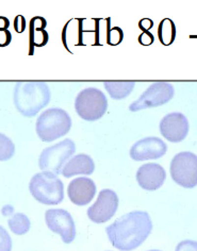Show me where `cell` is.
I'll return each mask as SVG.
<instances>
[{
    "mask_svg": "<svg viewBox=\"0 0 197 251\" xmlns=\"http://www.w3.org/2000/svg\"><path fill=\"white\" fill-rule=\"evenodd\" d=\"M151 230L150 216L144 211L127 213L106 228L112 246L122 251H131L141 246L151 233Z\"/></svg>",
    "mask_w": 197,
    "mask_h": 251,
    "instance_id": "6da1fadb",
    "label": "cell"
},
{
    "mask_svg": "<svg viewBox=\"0 0 197 251\" xmlns=\"http://www.w3.org/2000/svg\"><path fill=\"white\" fill-rule=\"evenodd\" d=\"M47 83L40 81L18 82L15 85L13 101L16 110L26 117H33L50 102Z\"/></svg>",
    "mask_w": 197,
    "mask_h": 251,
    "instance_id": "7a4b0ae2",
    "label": "cell"
},
{
    "mask_svg": "<svg viewBox=\"0 0 197 251\" xmlns=\"http://www.w3.org/2000/svg\"><path fill=\"white\" fill-rule=\"evenodd\" d=\"M72 128V118L60 108H50L37 117L35 130L43 142H53L64 136Z\"/></svg>",
    "mask_w": 197,
    "mask_h": 251,
    "instance_id": "3957f363",
    "label": "cell"
},
{
    "mask_svg": "<svg viewBox=\"0 0 197 251\" xmlns=\"http://www.w3.org/2000/svg\"><path fill=\"white\" fill-rule=\"evenodd\" d=\"M29 191L33 198L43 204L56 205L64 199V185L56 175L43 172L30 180Z\"/></svg>",
    "mask_w": 197,
    "mask_h": 251,
    "instance_id": "277c9868",
    "label": "cell"
},
{
    "mask_svg": "<svg viewBox=\"0 0 197 251\" xmlns=\"http://www.w3.org/2000/svg\"><path fill=\"white\" fill-rule=\"evenodd\" d=\"M75 110L79 117L86 122L98 121L108 110V99L98 89L87 87L76 97Z\"/></svg>",
    "mask_w": 197,
    "mask_h": 251,
    "instance_id": "5b68a950",
    "label": "cell"
},
{
    "mask_svg": "<svg viewBox=\"0 0 197 251\" xmlns=\"http://www.w3.org/2000/svg\"><path fill=\"white\" fill-rule=\"evenodd\" d=\"M76 151V145L71 139H65L43 150L39 158V167L43 172L58 176Z\"/></svg>",
    "mask_w": 197,
    "mask_h": 251,
    "instance_id": "8992f818",
    "label": "cell"
},
{
    "mask_svg": "<svg viewBox=\"0 0 197 251\" xmlns=\"http://www.w3.org/2000/svg\"><path fill=\"white\" fill-rule=\"evenodd\" d=\"M171 179L184 188L197 185V155L190 151L177 153L170 162Z\"/></svg>",
    "mask_w": 197,
    "mask_h": 251,
    "instance_id": "52a82bcc",
    "label": "cell"
},
{
    "mask_svg": "<svg viewBox=\"0 0 197 251\" xmlns=\"http://www.w3.org/2000/svg\"><path fill=\"white\" fill-rule=\"evenodd\" d=\"M175 95L174 86L168 82H156L147 87L136 101L129 105L131 112L157 108L169 102Z\"/></svg>",
    "mask_w": 197,
    "mask_h": 251,
    "instance_id": "ba28073f",
    "label": "cell"
},
{
    "mask_svg": "<svg viewBox=\"0 0 197 251\" xmlns=\"http://www.w3.org/2000/svg\"><path fill=\"white\" fill-rule=\"evenodd\" d=\"M118 208V197L109 188L99 192L97 200L87 209V217L95 224H104L115 215Z\"/></svg>",
    "mask_w": 197,
    "mask_h": 251,
    "instance_id": "9c48e42d",
    "label": "cell"
},
{
    "mask_svg": "<svg viewBox=\"0 0 197 251\" xmlns=\"http://www.w3.org/2000/svg\"><path fill=\"white\" fill-rule=\"evenodd\" d=\"M45 222L49 230L59 234L63 243L71 244L76 237L75 222L69 212L63 209H50L45 212Z\"/></svg>",
    "mask_w": 197,
    "mask_h": 251,
    "instance_id": "30bf717a",
    "label": "cell"
},
{
    "mask_svg": "<svg viewBox=\"0 0 197 251\" xmlns=\"http://www.w3.org/2000/svg\"><path fill=\"white\" fill-rule=\"evenodd\" d=\"M159 129L165 140L170 143H180L188 136L190 125L186 115L173 112L161 119Z\"/></svg>",
    "mask_w": 197,
    "mask_h": 251,
    "instance_id": "8fae6325",
    "label": "cell"
},
{
    "mask_svg": "<svg viewBox=\"0 0 197 251\" xmlns=\"http://www.w3.org/2000/svg\"><path fill=\"white\" fill-rule=\"evenodd\" d=\"M168 145L156 136L145 137L138 141L130 148V158L135 161H147L160 159L167 153Z\"/></svg>",
    "mask_w": 197,
    "mask_h": 251,
    "instance_id": "7c38bea8",
    "label": "cell"
},
{
    "mask_svg": "<svg viewBox=\"0 0 197 251\" xmlns=\"http://www.w3.org/2000/svg\"><path fill=\"white\" fill-rule=\"evenodd\" d=\"M165 179H167L165 169L157 163L144 164L137 172L138 183L145 191L152 192L159 190L163 185Z\"/></svg>",
    "mask_w": 197,
    "mask_h": 251,
    "instance_id": "4fadbf2b",
    "label": "cell"
},
{
    "mask_svg": "<svg viewBox=\"0 0 197 251\" xmlns=\"http://www.w3.org/2000/svg\"><path fill=\"white\" fill-rule=\"evenodd\" d=\"M96 194V184L90 178L80 177L74 179L67 187V195L76 205H86L90 203Z\"/></svg>",
    "mask_w": 197,
    "mask_h": 251,
    "instance_id": "5bb4252c",
    "label": "cell"
},
{
    "mask_svg": "<svg viewBox=\"0 0 197 251\" xmlns=\"http://www.w3.org/2000/svg\"><path fill=\"white\" fill-rule=\"evenodd\" d=\"M47 22L42 16L31 18L29 24V55L34 53L35 47H44L49 41V34L46 30Z\"/></svg>",
    "mask_w": 197,
    "mask_h": 251,
    "instance_id": "9a60e30c",
    "label": "cell"
},
{
    "mask_svg": "<svg viewBox=\"0 0 197 251\" xmlns=\"http://www.w3.org/2000/svg\"><path fill=\"white\" fill-rule=\"evenodd\" d=\"M95 171V163L90 155L79 153L73 156L63 167V177L72 178L76 175H92Z\"/></svg>",
    "mask_w": 197,
    "mask_h": 251,
    "instance_id": "2e32d148",
    "label": "cell"
},
{
    "mask_svg": "<svg viewBox=\"0 0 197 251\" xmlns=\"http://www.w3.org/2000/svg\"><path fill=\"white\" fill-rule=\"evenodd\" d=\"M62 43L67 51L73 53L71 47L84 46V20H71L62 30Z\"/></svg>",
    "mask_w": 197,
    "mask_h": 251,
    "instance_id": "e0dca14e",
    "label": "cell"
},
{
    "mask_svg": "<svg viewBox=\"0 0 197 251\" xmlns=\"http://www.w3.org/2000/svg\"><path fill=\"white\" fill-rule=\"evenodd\" d=\"M104 86L112 99L122 100L130 95L136 83L132 81H109L105 82Z\"/></svg>",
    "mask_w": 197,
    "mask_h": 251,
    "instance_id": "ac0fdd59",
    "label": "cell"
},
{
    "mask_svg": "<svg viewBox=\"0 0 197 251\" xmlns=\"http://www.w3.org/2000/svg\"><path fill=\"white\" fill-rule=\"evenodd\" d=\"M177 29L175 23L169 18H164L159 24L158 37L159 41L164 46H170L176 40Z\"/></svg>",
    "mask_w": 197,
    "mask_h": 251,
    "instance_id": "d6986e66",
    "label": "cell"
},
{
    "mask_svg": "<svg viewBox=\"0 0 197 251\" xmlns=\"http://www.w3.org/2000/svg\"><path fill=\"white\" fill-rule=\"evenodd\" d=\"M8 225L10 230L16 235L26 234L31 227L28 216L24 213H15V214L12 215L9 218Z\"/></svg>",
    "mask_w": 197,
    "mask_h": 251,
    "instance_id": "ffe728a7",
    "label": "cell"
},
{
    "mask_svg": "<svg viewBox=\"0 0 197 251\" xmlns=\"http://www.w3.org/2000/svg\"><path fill=\"white\" fill-rule=\"evenodd\" d=\"M15 145L10 137L0 133V161H8L13 158Z\"/></svg>",
    "mask_w": 197,
    "mask_h": 251,
    "instance_id": "44dd1931",
    "label": "cell"
},
{
    "mask_svg": "<svg viewBox=\"0 0 197 251\" xmlns=\"http://www.w3.org/2000/svg\"><path fill=\"white\" fill-rule=\"evenodd\" d=\"M124 40V31L119 27H110V18L107 21V43L110 46H117Z\"/></svg>",
    "mask_w": 197,
    "mask_h": 251,
    "instance_id": "7402d4cb",
    "label": "cell"
},
{
    "mask_svg": "<svg viewBox=\"0 0 197 251\" xmlns=\"http://www.w3.org/2000/svg\"><path fill=\"white\" fill-rule=\"evenodd\" d=\"M9 18L0 16V47H7L12 42V33L9 31Z\"/></svg>",
    "mask_w": 197,
    "mask_h": 251,
    "instance_id": "603a6c76",
    "label": "cell"
},
{
    "mask_svg": "<svg viewBox=\"0 0 197 251\" xmlns=\"http://www.w3.org/2000/svg\"><path fill=\"white\" fill-rule=\"evenodd\" d=\"M12 240L10 234L3 227L0 226V251H11Z\"/></svg>",
    "mask_w": 197,
    "mask_h": 251,
    "instance_id": "cb8c5ba5",
    "label": "cell"
},
{
    "mask_svg": "<svg viewBox=\"0 0 197 251\" xmlns=\"http://www.w3.org/2000/svg\"><path fill=\"white\" fill-rule=\"evenodd\" d=\"M175 251H197V242L186 240L177 245Z\"/></svg>",
    "mask_w": 197,
    "mask_h": 251,
    "instance_id": "d4e9b609",
    "label": "cell"
},
{
    "mask_svg": "<svg viewBox=\"0 0 197 251\" xmlns=\"http://www.w3.org/2000/svg\"><path fill=\"white\" fill-rule=\"evenodd\" d=\"M154 42H155V36L150 32V31H147V32H142L139 36V43L141 44L142 46H150Z\"/></svg>",
    "mask_w": 197,
    "mask_h": 251,
    "instance_id": "484cf974",
    "label": "cell"
},
{
    "mask_svg": "<svg viewBox=\"0 0 197 251\" xmlns=\"http://www.w3.org/2000/svg\"><path fill=\"white\" fill-rule=\"evenodd\" d=\"M26 20L23 15H17L14 20V30L16 31L17 33H22L26 30Z\"/></svg>",
    "mask_w": 197,
    "mask_h": 251,
    "instance_id": "4316f807",
    "label": "cell"
},
{
    "mask_svg": "<svg viewBox=\"0 0 197 251\" xmlns=\"http://www.w3.org/2000/svg\"><path fill=\"white\" fill-rule=\"evenodd\" d=\"M152 27H154V21L150 20V18H143V20L139 22V28L143 32H147Z\"/></svg>",
    "mask_w": 197,
    "mask_h": 251,
    "instance_id": "83f0119b",
    "label": "cell"
},
{
    "mask_svg": "<svg viewBox=\"0 0 197 251\" xmlns=\"http://www.w3.org/2000/svg\"><path fill=\"white\" fill-rule=\"evenodd\" d=\"M2 214L5 216H12L13 215V206L12 205H5L2 208Z\"/></svg>",
    "mask_w": 197,
    "mask_h": 251,
    "instance_id": "f1b7e54d",
    "label": "cell"
},
{
    "mask_svg": "<svg viewBox=\"0 0 197 251\" xmlns=\"http://www.w3.org/2000/svg\"><path fill=\"white\" fill-rule=\"evenodd\" d=\"M149 251H160V250H149Z\"/></svg>",
    "mask_w": 197,
    "mask_h": 251,
    "instance_id": "f546056e",
    "label": "cell"
}]
</instances>
